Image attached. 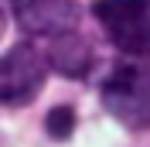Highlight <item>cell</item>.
Masks as SVG:
<instances>
[{
  "mask_svg": "<svg viewBox=\"0 0 150 147\" xmlns=\"http://www.w3.org/2000/svg\"><path fill=\"white\" fill-rule=\"evenodd\" d=\"M103 106L130 130H150V62H123L103 82Z\"/></svg>",
  "mask_w": 150,
  "mask_h": 147,
  "instance_id": "cell-1",
  "label": "cell"
},
{
  "mask_svg": "<svg viewBox=\"0 0 150 147\" xmlns=\"http://www.w3.org/2000/svg\"><path fill=\"white\" fill-rule=\"evenodd\" d=\"M92 14L123 55H150V0H96Z\"/></svg>",
  "mask_w": 150,
  "mask_h": 147,
  "instance_id": "cell-2",
  "label": "cell"
},
{
  "mask_svg": "<svg viewBox=\"0 0 150 147\" xmlns=\"http://www.w3.org/2000/svg\"><path fill=\"white\" fill-rule=\"evenodd\" d=\"M48 79L45 51L31 41H21L0 58V103L4 106H24L41 92Z\"/></svg>",
  "mask_w": 150,
  "mask_h": 147,
  "instance_id": "cell-3",
  "label": "cell"
},
{
  "mask_svg": "<svg viewBox=\"0 0 150 147\" xmlns=\"http://www.w3.org/2000/svg\"><path fill=\"white\" fill-rule=\"evenodd\" d=\"M10 7L24 34L48 38V41L65 31H75L79 24V7L72 0H10Z\"/></svg>",
  "mask_w": 150,
  "mask_h": 147,
  "instance_id": "cell-4",
  "label": "cell"
},
{
  "mask_svg": "<svg viewBox=\"0 0 150 147\" xmlns=\"http://www.w3.org/2000/svg\"><path fill=\"white\" fill-rule=\"evenodd\" d=\"M45 62H48V69L68 75V79H79L92 65V48H89V41L79 31H65V34H58V38L48 41Z\"/></svg>",
  "mask_w": 150,
  "mask_h": 147,
  "instance_id": "cell-5",
  "label": "cell"
},
{
  "mask_svg": "<svg viewBox=\"0 0 150 147\" xmlns=\"http://www.w3.org/2000/svg\"><path fill=\"white\" fill-rule=\"evenodd\" d=\"M45 127H48V133H51L55 140H68V137H72V130H75V113H72V106H55V110H48Z\"/></svg>",
  "mask_w": 150,
  "mask_h": 147,
  "instance_id": "cell-6",
  "label": "cell"
},
{
  "mask_svg": "<svg viewBox=\"0 0 150 147\" xmlns=\"http://www.w3.org/2000/svg\"><path fill=\"white\" fill-rule=\"evenodd\" d=\"M0 38H4V10H0Z\"/></svg>",
  "mask_w": 150,
  "mask_h": 147,
  "instance_id": "cell-7",
  "label": "cell"
}]
</instances>
